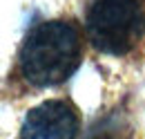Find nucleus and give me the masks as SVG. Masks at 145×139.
<instances>
[{
	"mask_svg": "<svg viewBox=\"0 0 145 139\" xmlns=\"http://www.w3.org/2000/svg\"><path fill=\"white\" fill-rule=\"evenodd\" d=\"M83 47L78 29L65 20H49L34 27L18 54L22 79L34 87L65 83L80 65Z\"/></svg>",
	"mask_w": 145,
	"mask_h": 139,
	"instance_id": "obj_1",
	"label": "nucleus"
},
{
	"mask_svg": "<svg viewBox=\"0 0 145 139\" xmlns=\"http://www.w3.org/2000/svg\"><path fill=\"white\" fill-rule=\"evenodd\" d=\"M85 32L98 52L123 56L145 34V11L138 0H96L87 11Z\"/></svg>",
	"mask_w": 145,
	"mask_h": 139,
	"instance_id": "obj_2",
	"label": "nucleus"
},
{
	"mask_svg": "<svg viewBox=\"0 0 145 139\" xmlns=\"http://www.w3.org/2000/svg\"><path fill=\"white\" fill-rule=\"evenodd\" d=\"M80 119L72 103L49 99L25 115L20 139H76Z\"/></svg>",
	"mask_w": 145,
	"mask_h": 139,
	"instance_id": "obj_3",
	"label": "nucleus"
}]
</instances>
